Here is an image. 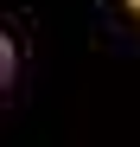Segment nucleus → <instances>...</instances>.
<instances>
[{"label": "nucleus", "instance_id": "obj_1", "mask_svg": "<svg viewBox=\"0 0 140 147\" xmlns=\"http://www.w3.org/2000/svg\"><path fill=\"white\" fill-rule=\"evenodd\" d=\"M7 83H13V38L0 32V90H7Z\"/></svg>", "mask_w": 140, "mask_h": 147}, {"label": "nucleus", "instance_id": "obj_2", "mask_svg": "<svg viewBox=\"0 0 140 147\" xmlns=\"http://www.w3.org/2000/svg\"><path fill=\"white\" fill-rule=\"evenodd\" d=\"M127 7H134V13H140V0H127Z\"/></svg>", "mask_w": 140, "mask_h": 147}]
</instances>
